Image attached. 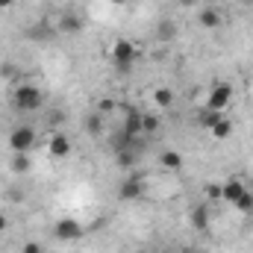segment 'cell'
Segmentation results:
<instances>
[{"label": "cell", "instance_id": "1", "mask_svg": "<svg viewBox=\"0 0 253 253\" xmlns=\"http://www.w3.org/2000/svg\"><path fill=\"white\" fill-rule=\"evenodd\" d=\"M12 103H15L18 112H39L44 106V94L33 83H18L15 91H12Z\"/></svg>", "mask_w": 253, "mask_h": 253}, {"label": "cell", "instance_id": "2", "mask_svg": "<svg viewBox=\"0 0 253 253\" xmlns=\"http://www.w3.org/2000/svg\"><path fill=\"white\" fill-rule=\"evenodd\" d=\"M36 141H39L36 129H33V126H27V124H18L12 132H9V138H6L9 153H30V150L36 147Z\"/></svg>", "mask_w": 253, "mask_h": 253}, {"label": "cell", "instance_id": "3", "mask_svg": "<svg viewBox=\"0 0 253 253\" xmlns=\"http://www.w3.org/2000/svg\"><path fill=\"white\" fill-rule=\"evenodd\" d=\"M53 236H56V242H80L83 236H85V227L77 221V218H59L56 224H53Z\"/></svg>", "mask_w": 253, "mask_h": 253}, {"label": "cell", "instance_id": "4", "mask_svg": "<svg viewBox=\"0 0 253 253\" xmlns=\"http://www.w3.org/2000/svg\"><path fill=\"white\" fill-rule=\"evenodd\" d=\"M138 59V47L129 42V39H118L115 44H112V62L118 65L121 71L126 68H132V62Z\"/></svg>", "mask_w": 253, "mask_h": 253}, {"label": "cell", "instance_id": "5", "mask_svg": "<svg viewBox=\"0 0 253 253\" xmlns=\"http://www.w3.org/2000/svg\"><path fill=\"white\" fill-rule=\"evenodd\" d=\"M144 191H147V180L129 171V174L124 177V183L118 186V197H121V200H141Z\"/></svg>", "mask_w": 253, "mask_h": 253}, {"label": "cell", "instance_id": "6", "mask_svg": "<svg viewBox=\"0 0 253 253\" xmlns=\"http://www.w3.org/2000/svg\"><path fill=\"white\" fill-rule=\"evenodd\" d=\"M233 103V85L230 83H218L212 91H209V97H206V109H212V112H224L227 106Z\"/></svg>", "mask_w": 253, "mask_h": 253}, {"label": "cell", "instance_id": "7", "mask_svg": "<svg viewBox=\"0 0 253 253\" xmlns=\"http://www.w3.org/2000/svg\"><path fill=\"white\" fill-rule=\"evenodd\" d=\"M83 30H85V18L77 12H62L53 27V33H59V36H80Z\"/></svg>", "mask_w": 253, "mask_h": 253}, {"label": "cell", "instance_id": "8", "mask_svg": "<svg viewBox=\"0 0 253 253\" xmlns=\"http://www.w3.org/2000/svg\"><path fill=\"white\" fill-rule=\"evenodd\" d=\"M197 24H200L203 30H221L224 15H221V9H215V6H203V9H197Z\"/></svg>", "mask_w": 253, "mask_h": 253}, {"label": "cell", "instance_id": "9", "mask_svg": "<svg viewBox=\"0 0 253 253\" xmlns=\"http://www.w3.org/2000/svg\"><path fill=\"white\" fill-rule=\"evenodd\" d=\"M245 191H248V186H245L242 180H236V177H233V180H227V183H221V200L233 206V203H236V200H239V197H242Z\"/></svg>", "mask_w": 253, "mask_h": 253}, {"label": "cell", "instance_id": "10", "mask_svg": "<svg viewBox=\"0 0 253 253\" xmlns=\"http://www.w3.org/2000/svg\"><path fill=\"white\" fill-rule=\"evenodd\" d=\"M47 150H50V156L65 159V156L71 153V138H68L65 132H53V135H50V141H47Z\"/></svg>", "mask_w": 253, "mask_h": 253}, {"label": "cell", "instance_id": "11", "mask_svg": "<svg viewBox=\"0 0 253 253\" xmlns=\"http://www.w3.org/2000/svg\"><path fill=\"white\" fill-rule=\"evenodd\" d=\"M121 132H124V135H129V138H138V135H141V112H138V109L126 106V118H124Z\"/></svg>", "mask_w": 253, "mask_h": 253}, {"label": "cell", "instance_id": "12", "mask_svg": "<svg viewBox=\"0 0 253 253\" xmlns=\"http://www.w3.org/2000/svg\"><path fill=\"white\" fill-rule=\"evenodd\" d=\"M177 36H180V24H177L174 18H162V21L156 24V39H159V42L168 44V42H174Z\"/></svg>", "mask_w": 253, "mask_h": 253}, {"label": "cell", "instance_id": "13", "mask_svg": "<svg viewBox=\"0 0 253 253\" xmlns=\"http://www.w3.org/2000/svg\"><path fill=\"white\" fill-rule=\"evenodd\" d=\"M30 168H33L30 153H12V156H9V171H12V174H27Z\"/></svg>", "mask_w": 253, "mask_h": 253}, {"label": "cell", "instance_id": "14", "mask_svg": "<svg viewBox=\"0 0 253 253\" xmlns=\"http://www.w3.org/2000/svg\"><path fill=\"white\" fill-rule=\"evenodd\" d=\"M159 162H162L165 171H180V168H183V156H180V150H162V153H159Z\"/></svg>", "mask_w": 253, "mask_h": 253}, {"label": "cell", "instance_id": "15", "mask_svg": "<svg viewBox=\"0 0 253 253\" xmlns=\"http://www.w3.org/2000/svg\"><path fill=\"white\" fill-rule=\"evenodd\" d=\"M189 218H191V227H194V230H206V227H209V206H206V203L194 206Z\"/></svg>", "mask_w": 253, "mask_h": 253}, {"label": "cell", "instance_id": "16", "mask_svg": "<svg viewBox=\"0 0 253 253\" xmlns=\"http://www.w3.org/2000/svg\"><path fill=\"white\" fill-rule=\"evenodd\" d=\"M115 159L124 171H132L135 162H138V153H135V147H121V150H115Z\"/></svg>", "mask_w": 253, "mask_h": 253}, {"label": "cell", "instance_id": "17", "mask_svg": "<svg viewBox=\"0 0 253 253\" xmlns=\"http://www.w3.org/2000/svg\"><path fill=\"white\" fill-rule=\"evenodd\" d=\"M174 100H177V97H174V88H165V85H162V88L153 91V103H156L159 109H171Z\"/></svg>", "mask_w": 253, "mask_h": 253}, {"label": "cell", "instance_id": "18", "mask_svg": "<svg viewBox=\"0 0 253 253\" xmlns=\"http://www.w3.org/2000/svg\"><path fill=\"white\" fill-rule=\"evenodd\" d=\"M224 112H212V109H206V106H200L197 109V126H203V129H212V126L218 124V118H221Z\"/></svg>", "mask_w": 253, "mask_h": 253}, {"label": "cell", "instance_id": "19", "mask_svg": "<svg viewBox=\"0 0 253 253\" xmlns=\"http://www.w3.org/2000/svg\"><path fill=\"white\" fill-rule=\"evenodd\" d=\"M209 132H212V138H218V141H221V138H230V135H233V121H230L227 115H221L218 124L212 126Z\"/></svg>", "mask_w": 253, "mask_h": 253}, {"label": "cell", "instance_id": "20", "mask_svg": "<svg viewBox=\"0 0 253 253\" xmlns=\"http://www.w3.org/2000/svg\"><path fill=\"white\" fill-rule=\"evenodd\" d=\"M103 118H106V115L91 112V115L85 118V132H88V135H100V132H103Z\"/></svg>", "mask_w": 253, "mask_h": 253}, {"label": "cell", "instance_id": "21", "mask_svg": "<svg viewBox=\"0 0 253 253\" xmlns=\"http://www.w3.org/2000/svg\"><path fill=\"white\" fill-rule=\"evenodd\" d=\"M162 126V118L159 115H144L141 112V132H156Z\"/></svg>", "mask_w": 253, "mask_h": 253}, {"label": "cell", "instance_id": "22", "mask_svg": "<svg viewBox=\"0 0 253 253\" xmlns=\"http://www.w3.org/2000/svg\"><path fill=\"white\" fill-rule=\"evenodd\" d=\"M233 206H236L239 212H245V215H251V212H253V191L248 189L245 194H242V197H239V200H236V203H233Z\"/></svg>", "mask_w": 253, "mask_h": 253}, {"label": "cell", "instance_id": "23", "mask_svg": "<svg viewBox=\"0 0 253 253\" xmlns=\"http://www.w3.org/2000/svg\"><path fill=\"white\" fill-rule=\"evenodd\" d=\"M97 112H100V115L115 112V100H112V97H100V100H97Z\"/></svg>", "mask_w": 253, "mask_h": 253}, {"label": "cell", "instance_id": "24", "mask_svg": "<svg viewBox=\"0 0 253 253\" xmlns=\"http://www.w3.org/2000/svg\"><path fill=\"white\" fill-rule=\"evenodd\" d=\"M206 197L209 200H221V186H206Z\"/></svg>", "mask_w": 253, "mask_h": 253}, {"label": "cell", "instance_id": "25", "mask_svg": "<svg viewBox=\"0 0 253 253\" xmlns=\"http://www.w3.org/2000/svg\"><path fill=\"white\" fill-rule=\"evenodd\" d=\"M6 197H9L12 203H21V200H24V194H21V189H6Z\"/></svg>", "mask_w": 253, "mask_h": 253}, {"label": "cell", "instance_id": "26", "mask_svg": "<svg viewBox=\"0 0 253 253\" xmlns=\"http://www.w3.org/2000/svg\"><path fill=\"white\" fill-rule=\"evenodd\" d=\"M21 253H44V251H42V245H39V242H27Z\"/></svg>", "mask_w": 253, "mask_h": 253}, {"label": "cell", "instance_id": "27", "mask_svg": "<svg viewBox=\"0 0 253 253\" xmlns=\"http://www.w3.org/2000/svg\"><path fill=\"white\" fill-rule=\"evenodd\" d=\"M6 230H9V218L0 212V233H6Z\"/></svg>", "mask_w": 253, "mask_h": 253}, {"label": "cell", "instance_id": "28", "mask_svg": "<svg viewBox=\"0 0 253 253\" xmlns=\"http://www.w3.org/2000/svg\"><path fill=\"white\" fill-rule=\"evenodd\" d=\"M174 3H177V6H183V9H191L197 0H174Z\"/></svg>", "mask_w": 253, "mask_h": 253}, {"label": "cell", "instance_id": "29", "mask_svg": "<svg viewBox=\"0 0 253 253\" xmlns=\"http://www.w3.org/2000/svg\"><path fill=\"white\" fill-rule=\"evenodd\" d=\"M15 6V0H0V12H6V9H12Z\"/></svg>", "mask_w": 253, "mask_h": 253}, {"label": "cell", "instance_id": "30", "mask_svg": "<svg viewBox=\"0 0 253 253\" xmlns=\"http://www.w3.org/2000/svg\"><path fill=\"white\" fill-rule=\"evenodd\" d=\"M112 3H126V0H112Z\"/></svg>", "mask_w": 253, "mask_h": 253}]
</instances>
